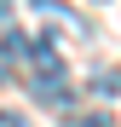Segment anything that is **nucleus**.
<instances>
[{"label": "nucleus", "instance_id": "obj_1", "mask_svg": "<svg viewBox=\"0 0 121 127\" xmlns=\"http://www.w3.org/2000/svg\"><path fill=\"white\" fill-rule=\"evenodd\" d=\"M35 98L52 104V110H69V87H64V75H35Z\"/></svg>", "mask_w": 121, "mask_h": 127}, {"label": "nucleus", "instance_id": "obj_4", "mask_svg": "<svg viewBox=\"0 0 121 127\" xmlns=\"http://www.w3.org/2000/svg\"><path fill=\"white\" fill-rule=\"evenodd\" d=\"M92 93H98V98H115V69H104V75H92Z\"/></svg>", "mask_w": 121, "mask_h": 127}, {"label": "nucleus", "instance_id": "obj_5", "mask_svg": "<svg viewBox=\"0 0 121 127\" xmlns=\"http://www.w3.org/2000/svg\"><path fill=\"white\" fill-rule=\"evenodd\" d=\"M0 127H29V121L17 116V110H0Z\"/></svg>", "mask_w": 121, "mask_h": 127}, {"label": "nucleus", "instance_id": "obj_2", "mask_svg": "<svg viewBox=\"0 0 121 127\" xmlns=\"http://www.w3.org/2000/svg\"><path fill=\"white\" fill-rule=\"evenodd\" d=\"M6 58H23V35H17L12 23L0 29V64H6Z\"/></svg>", "mask_w": 121, "mask_h": 127}, {"label": "nucleus", "instance_id": "obj_6", "mask_svg": "<svg viewBox=\"0 0 121 127\" xmlns=\"http://www.w3.org/2000/svg\"><path fill=\"white\" fill-rule=\"evenodd\" d=\"M12 23V0H0V29H6Z\"/></svg>", "mask_w": 121, "mask_h": 127}, {"label": "nucleus", "instance_id": "obj_3", "mask_svg": "<svg viewBox=\"0 0 121 127\" xmlns=\"http://www.w3.org/2000/svg\"><path fill=\"white\" fill-rule=\"evenodd\" d=\"M69 127H115V116H98V110H87V116H69Z\"/></svg>", "mask_w": 121, "mask_h": 127}]
</instances>
